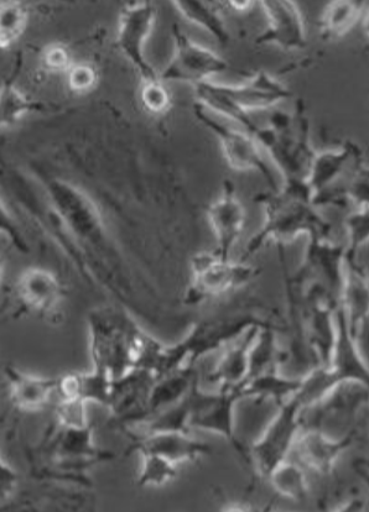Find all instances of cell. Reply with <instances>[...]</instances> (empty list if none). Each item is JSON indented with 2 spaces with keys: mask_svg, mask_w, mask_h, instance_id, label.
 Returning <instances> with one entry per match:
<instances>
[{
  "mask_svg": "<svg viewBox=\"0 0 369 512\" xmlns=\"http://www.w3.org/2000/svg\"><path fill=\"white\" fill-rule=\"evenodd\" d=\"M194 88L197 106L233 120L252 135L258 129L252 113L273 108L293 96L282 81L265 71L254 73L238 85L210 81Z\"/></svg>",
  "mask_w": 369,
  "mask_h": 512,
  "instance_id": "cell-4",
  "label": "cell"
},
{
  "mask_svg": "<svg viewBox=\"0 0 369 512\" xmlns=\"http://www.w3.org/2000/svg\"><path fill=\"white\" fill-rule=\"evenodd\" d=\"M139 97L145 111L153 114V116H161V114L169 112L171 106H173L171 94L165 83L160 81V78L142 82Z\"/></svg>",
  "mask_w": 369,
  "mask_h": 512,
  "instance_id": "cell-33",
  "label": "cell"
},
{
  "mask_svg": "<svg viewBox=\"0 0 369 512\" xmlns=\"http://www.w3.org/2000/svg\"><path fill=\"white\" fill-rule=\"evenodd\" d=\"M51 211L65 232L80 242L98 245L106 240L100 208L79 186L62 179H50L44 186Z\"/></svg>",
  "mask_w": 369,
  "mask_h": 512,
  "instance_id": "cell-9",
  "label": "cell"
},
{
  "mask_svg": "<svg viewBox=\"0 0 369 512\" xmlns=\"http://www.w3.org/2000/svg\"><path fill=\"white\" fill-rule=\"evenodd\" d=\"M228 5H230L233 10H236V12L244 13L247 12V10L252 9L253 5H256V2H228Z\"/></svg>",
  "mask_w": 369,
  "mask_h": 512,
  "instance_id": "cell-40",
  "label": "cell"
},
{
  "mask_svg": "<svg viewBox=\"0 0 369 512\" xmlns=\"http://www.w3.org/2000/svg\"><path fill=\"white\" fill-rule=\"evenodd\" d=\"M0 237L7 239L20 252H27V239H25L22 229L19 228V224L15 221L13 214L10 213L9 208L5 205L2 196H0Z\"/></svg>",
  "mask_w": 369,
  "mask_h": 512,
  "instance_id": "cell-36",
  "label": "cell"
},
{
  "mask_svg": "<svg viewBox=\"0 0 369 512\" xmlns=\"http://www.w3.org/2000/svg\"><path fill=\"white\" fill-rule=\"evenodd\" d=\"M346 245L331 239L308 240L303 264L290 280L296 284L320 287L332 299L340 303L343 279H345Z\"/></svg>",
  "mask_w": 369,
  "mask_h": 512,
  "instance_id": "cell-15",
  "label": "cell"
},
{
  "mask_svg": "<svg viewBox=\"0 0 369 512\" xmlns=\"http://www.w3.org/2000/svg\"><path fill=\"white\" fill-rule=\"evenodd\" d=\"M367 2L339 0L331 2L320 18L322 40L334 41L343 38L368 15Z\"/></svg>",
  "mask_w": 369,
  "mask_h": 512,
  "instance_id": "cell-25",
  "label": "cell"
},
{
  "mask_svg": "<svg viewBox=\"0 0 369 512\" xmlns=\"http://www.w3.org/2000/svg\"><path fill=\"white\" fill-rule=\"evenodd\" d=\"M86 402L76 399H62L59 406V417L64 425L72 431L88 428Z\"/></svg>",
  "mask_w": 369,
  "mask_h": 512,
  "instance_id": "cell-37",
  "label": "cell"
},
{
  "mask_svg": "<svg viewBox=\"0 0 369 512\" xmlns=\"http://www.w3.org/2000/svg\"><path fill=\"white\" fill-rule=\"evenodd\" d=\"M65 76L67 87L76 94H86L95 90L100 81L98 70L88 62H79V64L74 62Z\"/></svg>",
  "mask_w": 369,
  "mask_h": 512,
  "instance_id": "cell-34",
  "label": "cell"
},
{
  "mask_svg": "<svg viewBox=\"0 0 369 512\" xmlns=\"http://www.w3.org/2000/svg\"><path fill=\"white\" fill-rule=\"evenodd\" d=\"M18 294L33 310L49 313L61 301V285L51 271L43 268L25 270L18 280Z\"/></svg>",
  "mask_w": 369,
  "mask_h": 512,
  "instance_id": "cell-23",
  "label": "cell"
},
{
  "mask_svg": "<svg viewBox=\"0 0 369 512\" xmlns=\"http://www.w3.org/2000/svg\"><path fill=\"white\" fill-rule=\"evenodd\" d=\"M254 327L277 331L282 328L273 316L265 315L264 306L233 307L232 310L206 317L192 325L178 343L173 346L161 344L152 374L158 379L176 370L196 367L200 359L226 348Z\"/></svg>",
  "mask_w": 369,
  "mask_h": 512,
  "instance_id": "cell-1",
  "label": "cell"
},
{
  "mask_svg": "<svg viewBox=\"0 0 369 512\" xmlns=\"http://www.w3.org/2000/svg\"><path fill=\"white\" fill-rule=\"evenodd\" d=\"M148 334L140 331L123 313L105 310L91 318V348L95 369L113 381L138 370L148 342Z\"/></svg>",
  "mask_w": 369,
  "mask_h": 512,
  "instance_id": "cell-6",
  "label": "cell"
},
{
  "mask_svg": "<svg viewBox=\"0 0 369 512\" xmlns=\"http://www.w3.org/2000/svg\"><path fill=\"white\" fill-rule=\"evenodd\" d=\"M337 333L330 362L325 365L337 383L368 385V364L362 347L348 328L340 306L336 308Z\"/></svg>",
  "mask_w": 369,
  "mask_h": 512,
  "instance_id": "cell-21",
  "label": "cell"
},
{
  "mask_svg": "<svg viewBox=\"0 0 369 512\" xmlns=\"http://www.w3.org/2000/svg\"><path fill=\"white\" fill-rule=\"evenodd\" d=\"M311 202L321 207H368V167L353 141L334 150L316 151L308 180Z\"/></svg>",
  "mask_w": 369,
  "mask_h": 512,
  "instance_id": "cell-3",
  "label": "cell"
},
{
  "mask_svg": "<svg viewBox=\"0 0 369 512\" xmlns=\"http://www.w3.org/2000/svg\"><path fill=\"white\" fill-rule=\"evenodd\" d=\"M339 306L352 336L362 347L363 336H367L368 326V276L357 259L347 258V256Z\"/></svg>",
  "mask_w": 369,
  "mask_h": 512,
  "instance_id": "cell-20",
  "label": "cell"
},
{
  "mask_svg": "<svg viewBox=\"0 0 369 512\" xmlns=\"http://www.w3.org/2000/svg\"><path fill=\"white\" fill-rule=\"evenodd\" d=\"M3 274H4V266H3L2 260H0V282H2Z\"/></svg>",
  "mask_w": 369,
  "mask_h": 512,
  "instance_id": "cell-42",
  "label": "cell"
},
{
  "mask_svg": "<svg viewBox=\"0 0 369 512\" xmlns=\"http://www.w3.org/2000/svg\"><path fill=\"white\" fill-rule=\"evenodd\" d=\"M254 201L263 207L264 222L239 259L243 263L269 243L284 248L300 237L331 239L332 224L311 202L306 184H283L277 190L259 193Z\"/></svg>",
  "mask_w": 369,
  "mask_h": 512,
  "instance_id": "cell-2",
  "label": "cell"
},
{
  "mask_svg": "<svg viewBox=\"0 0 369 512\" xmlns=\"http://www.w3.org/2000/svg\"><path fill=\"white\" fill-rule=\"evenodd\" d=\"M17 474L0 458V500L8 498L17 487Z\"/></svg>",
  "mask_w": 369,
  "mask_h": 512,
  "instance_id": "cell-38",
  "label": "cell"
},
{
  "mask_svg": "<svg viewBox=\"0 0 369 512\" xmlns=\"http://www.w3.org/2000/svg\"><path fill=\"white\" fill-rule=\"evenodd\" d=\"M304 406L294 394L282 405L264 428L262 435L247 447L248 466L265 479L278 464L290 458L296 438L301 432V411Z\"/></svg>",
  "mask_w": 369,
  "mask_h": 512,
  "instance_id": "cell-11",
  "label": "cell"
},
{
  "mask_svg": "<svg viewBox=\"0 0 369 512\" xmlns=\"http://www.w3.org/2000/svg\"><path fill=\"white\" fill-rule=\"evenodd\" d=\"M29 25V10L22 2H0V50L13 49Z\"/></svg>",
  "mask_w": 369,
  "mask_h": 512,
  "instance_id": "cell-30",
  "label": "cell"
},
{
  "mask_svg": "<svg viewBox=\"0 0 369 512\" xmlns=\"http://www.w3.org/2000/svg\"><path fill=\"white\" fill-rule=\"evenodd\" d=\"M254 512H277L269 509H263V510H254Z\"/></svg>",
  "mask_w": 369,
  "mask_h": 512,
  "instance_id": "cell-43",
  "label": "cell"
},
{
  "mask_svg": "<svg viewBox=\"0 0 369 512\" xmlns=\"http://www.w3.org/2000/svg\"><path fill=\"white\" fill-rule=\"evenodd\" d=\"M249 329L237 341L223 348L221 358L207 374V380L220 390H237L247 380L251 367V353L259 329Z\"/></svg>",
  "mask_w": 369,
  "mask_h": 512,
  "instance_id": "cell-22",
  "label": "cell"
},
{
  "mask_svg": "<svg viewBox=\"0 0 369 512\" xmlns=\"http://www.w3.org/2000/svg\"><path fill=\"white\" fill-rule=\"evenodd\" d=\"M221 512H254V509L241 503H232L225 506Z\"/></svg>",
  "mask_w": 369,
  "mask_h": 512,
  "instance_id": "cell-41",
  "label": "cell"
},
{
  "mask_svg": "<svg viewBox=\"0 0 369 512\" xmlns=\"http://www.w3.org/2000/svg\"><path fill=\"white\" fill-rule=\"evenodd\" d=\"M142 467L138 475V484L143 488H161L178 477L179 466L168 459L154 454H140Z\"/></svg>",
  "mask_w": 369,
  "mask_h": 512,
  "instance_id": "cell-31",
  "label": "cell"
},
{
  "mask_svg": "<svg viewBox=\"0 0 369 512\" xmlns=\"http://www.w3.org/2000/svg\"><path fill=\"white\" fill-rule=\"evenodd\" d=\"M347 232L346 256L358 259L361 249L368 243L369 213L368 207L356 208L348 214L345 221Z\"/></svg>",
  "mask_w": 369,
  "mask_h": 512,
  "instance_id": "cell-32",
  "label": "cell"
},
{
  "mask_svg": "<svg viewBox=\"0 0 369 512\" xmlns=\"http://www.w3.org/2000/svg\"><path fill=\"white\" fill-rule=\"evenodd\" d=\"M242 401L238 390H220L215 393L201 390L197 383L187 395V430L204 431L225 438L238 456L248 464L247 447L238 440L236 409Z\"/></svg>",
  "mask_w": 369,
  "mask_h": 512,
  "instance_id": "cell-10",
  "label": "cell"
},
{
  "mask_svg": "<svg viewBox=\"0 0 369 512\" xmlns=\"http://www.w3.org/2000/svg\"><path fill=\"white\" fill-rule=\"evenodd\" d=\"M38 109L39 103L30 99L13 80L8 78L0 85V132L14 128Z\"/></svg>",
  "mask_w": 369,
  "mask_h": 512,
  "instance_id": "cell-28",
  "label": "cell"
},
{
  "mask_svg": "<svg viewBox=\"0 0 369 512\" xmlns=\"http://www.w3.org/2000/svg\"><path fill=\"white\" fill-rule=\"evenodd\" d=\"M174 51L163 72L161 82H184L192 86L210 82L222 75L230 65L220 55L191 40L178 25L173 28Z\"/></svg>",
  "mask_w": 369,
  "mask_h": 512,
  "instance_id": "cell-12",
  "label": "cell"
},
{
  "mask_svg": "<svg viewBox=\"0 0 369 512\" xmlns=\"http://www.w3.org/2000/svg\"><path fill=\"white\" fill-rule=\"evenodd\" d=\"M10 396L19 409L36 411L48 404L57 391V380L39 376L10 373Z\"/></svg>",
  "mask_w": 369,
  "mask_h": 512,
  "instance_id": "cell-27",
  "label": "cell"
},
{
  "mask_svg": "<svg viewBox=\"0 0 369 512\" xmlns=\"http://www.w3.org/2000/svg\"><path fill=\"white\" fill-rule=\"evenodd\" d=\"M261 274V270L243 261L223 259L215 252H204L191 260L190 279L187 282L184 303L199 306L201 303L243 289Z\"/></svg>",
  "mask_w": 369,
  "mask_h": 512,
  "instance_id": "cell-7",
  "label": "cell"
},
{
  "mask_svg": "<svg viewBox=\"0 0 369 512\" xmlns=\"http://www.w3.org/2000/svg\"><path fill=\"white\" fill-rule=\"evenodd\" d=\"M267 18V28L256 39L257 45L277 46L283 51L304 50L308 31L299 5L289 0L259 3Z\"/></svg>",
  "mask_w": 369,
  "mask_h": 512,
  "instance_id": "cell-16",
  "label": "cell"
},
{
  "mask_svg": "<svg viewBox=\"0 0 369 512\" xmlns=\"http://www.w3.org/2000/svg\"><path fill=\"white\" fill-rule=\"evenodd\" d=\"M134 449L139 454H154L178 464L192 463L210 456L209 444L197 440L192 433L184 431H149L135 441Z\"/></svg>",
  "mask_w": 369,
  "mask_h": 512,
  "instance_id": "cell-19",
  "label": "cell"
},
{
  "mask_svg": "<svg viewBox=\"0 0 369 512\" xmlns=\"http://www.w3.org/2000/svg\"><path fill=\"white\" fill-rule=\"evenodd\" d=\"M357 438L358 433L336 438L316 430H301L291 449L290 458L305 470L320 475L330 474Z\"/></svg>",
  "mask_w": 369,
  "mask_h": 512,
  "instance_id": "cell-17",
  "label": "cell"
},
{
  "mask_svg": "<svg viewBox=\"0 0 369 512\" xmlns=\"http://www.w3.org/2000/svg\"><path fill=\"white\" fill-rule=\"evenodd\" d=\"M265 480H268L270 487L282 498L293 501H304L308 498L309 482L306 470L291 458L278 464Z\"/></svg>",
  "mask_w": 369,
  "mask_h": 512,
  "instance_id": "cell-29",
  "label": "cell"
},
{
  "mask_svg": "<svg viewBox=\"0 0 369 512\" xmlns=\"http://www.w3.org/2000/svg\"><path fill=\"white\" fill-rule=\"evenodd\" d=\"M207 218L216 238L215 253L223 259H231V252L241 238L247 221L246 208L239 201L231 181L223 182L221 196L211 203Z\"/></svg>",
  "mask_w": 369,
  "mask_h": 512,
  "instance_id": "cell-18",
  "label": "cell"
},
{
  "mask_svg": "<svg viewBox=\"0 0 369 512\" xmlns=\"http://www.w3.org/2000/svg\"><path fill=\"white\" fill-rule=\"evenodd\" d=\"M325 512H367V501L363 498H352L339 509Z\"/></svg>",
  "mask_w": 369,
  "mask_h": 512,
  "instance_id": "cell-39",
  "label": "cell"
},
{
  "mask_svg": "<svg viewBox=\"0 0 369 512\" xmlns=\"http://www.w3.org/2000/svg\"><path fill=\"white\" fill-rule=\"evenodd\" d=\"M176 12L183 17L186 22L197 26L206 33H209L221 45L228 44L231 40L230 33L222 17L220 3L217 2H197V0H178L171 3Z\"/></svg>",
  "mask_w": 369,
  "mask_h": 512,
  "instance_id": "cell-26",
  "label": "cell"
},
{
  "mask_svg": "<svg viewBox=\"0 0 369 512\" xmlns=\"http://www.w3.org/2000/svg\"><path fill=\"white\" fill-rule=\"evenodd\" d=\"M194 113L197 120L216 135L218 143L221 145L223 158L232 170L238 172L256 171L264 177L272 191L277 190V180H275L267 161L263 158L261 146L252 134L227 127V125L211 117L209 112L197 106L196 103L194 104Z\"/></svg>",
  "mask_w": 369,
  "mask_h": 512,
  "instance_id": "cell-14",
  "label": "cell"
},
{
  "mask_svg": "<svg viewBox=\"0 0 369 512\" xmlns=\"http://www.w3.org/2000/svg\"><path fill=\"white\" fill-rule=\"evenodd\" d=\"M301 378L285 375L282 370H270L246 380L237 389L242 400L273 401L282 405L300 389Z\"/></svg>",
  "mask_w": 369,
  "mask_h": 512,
  "instance_id": "cell-24",
  "label": "cell"
},
{
  "mask_svg": "<svg viewBox=\"0 0 369 512\" xmlns=\"http://www.w3.org/2000/svg\"><path fill=\"white\" fill-rule=\"evenodd\" d=\"M41 64L50 73H56V75L57 73H64L66 75L67 71L74 65V60H72L69 47L54 43L46 46L41 52Z\"/></svg>",
  "mask_w": 369,
  "mask_h": 512,
  "instance_id": "cell-35",
  "label": "cell"
},
{
  "mask_svg": "<svg viewBox=\"0 0 369 512\" xmlns=\"http://www.w3.org/2000/svg\"><path fill=\"white\" fill-rule=\"evenodd\" d=\"M253 137L273 160L283 184H306L316 151L303 102H299L294 114L274 113L267 127H258Z\"/></svg>",
  "mask_w": 369,
  "mask_h": 512,
  "instance_id": "cell-5",
  "label": "cell"
},
{
  "mask_svg": "<svg viewBox=\"0 0 369 512\" xmlns=\"http://www.w3.org/2000/svg\"><path fill=\"white\" fill-rule=\"evenodd\" d=\"M157 22V8L150 2H134L124 5L119 13L116 44L122 55L138 71L142 82L157 80L154 70L145 55L150 35Z\"/></svg>",
  "mask_w": 369,
  "mask_h": 512,
  "instance_id": "cell-13",
  "label": "cell"
},
{
  "mask_svg": "<svg viewBox=\"0 0 369 512\" xmlns=\"http://www.w3.org/2000/svg\"><path fill=\"white\" fill-rule=\"evenodd\" d=\"M368 404V385L343 383L301 411V430L341 438L358 433L357 423Z\"/></svg>",
  "mask_w": 369,
  "mask_h": 512,
  "instance_id": "cell-8",
  "label": "cell"
}]
</instances>
